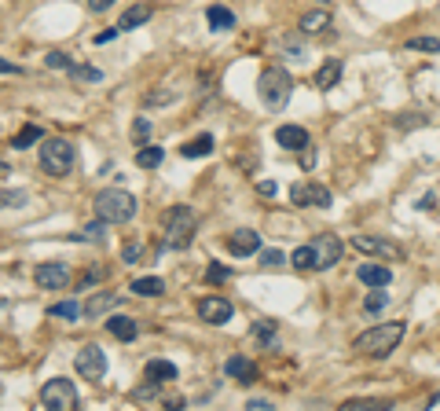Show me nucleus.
<instances>
[{"mask_svg": "<svg viewBox=\"0 0 440 411\" xmlns=\"http://www.w3.org/2000/svg\"><path fill=\"white\" fill-rule=\"evenodd\" d=\"M407 334V323L404 319H392V323H378V327H367L356 341H352V349L360 356H370V360H385L396 345L404 341Z\"/></svg>", "mask_w": 440, "mask_h": 411, "instance_id": "f257e3e1", "label": "nucleus"}, {"mask_svg": "<svg viewBox=\"0 0 440 411\" xmlns=\"http://www.w3.org/2000/svg\"><path fill=\"white\" fill-rule=\"evenodd\" d=\"M198 217L191 206H169L162 213V246L165 250H187L194 243Z\"/></svg>", "mask_w": 440, "mask_h": 411, "instance_id": "f03ea898", "label": "nucleus"}, {"mask_svg": "<svg viewBox=\"0 0 440 411\" xmlns=\"http://www.w3.org/2000/svg\"><path fill=\"white\" fill-rule=\"evenodd\" d=\"M136 194L125 191V187H103L96 194V217L106 221V224H128L132 217H136Z\"/></svg>", "mask_w": 440, "mask_h": 411, "instance_id": "7ed1b4c3", "label": "nucleus"}, {"mask_svg": "<svg viewBox=\"0 0 440 411\" xmlns=\"http://www.w3.org/2000/svg\"><path fill=\"white\" fill-rule=\"evenodd\" d=\"M257 96H260V103L268 106V111H282V106L290 103V96H294V77H290V70H282V67H264L260 77H257Z\"/></svg>", "mask_w": 440, "mask_h": 411, "instance_id": "20e7f679", "label": "nucleus"}, {"mask_svg": "<svg viewBox=\"0 0 440 411\" xmlns=\"http://www.w3.org/2000/svg\"><path fill=\"white\" fill-rule=\"evenodd\" d=\"M77 165V147L62 136H52V140H40V169L48 177H70Z\"/></svg>", "mask_w": 440, "mask_h": 411, "instance_id": "39448f33", "label": "nucleus"}, {"mask_svg": "<svg viewBox=\"0 0 440 411\" xmlns=\"http://www.w3.org/2000/svg\"><path fill=\"white\" fill-rule=\"evenodd\" d=\"M352 246L367 257H374V261H404L407 257V250L396 239H385V235H352Z\"/></svg>", "mask_w": 440, "mask_h": 411, "instance_id": "423d86ee", "label": "nucleus"}, {"mask_svg": "<svg viewBox=\"0 0 440 411\" xmlns=\"http://www.w3.org/2000/svg\"><path fill=\"white\" fill-rule=\"evenodd\" d=\"M40 404L48 411H74L81 404V393L74 389L70 378H52V382H44V389H40Z\"/></svg>", "mask_w": 440, "mask_h": 411, "instance_id": "0eeeda50", "label": "nucleus"}, {"mask_svg": "<svg viewBox=\"0 0 440 411\" xmlns=\"http://www.w3.org/2000/svg\"><path fill=\"white\" fill-rule=\"evenodd\" d=\"M308 246H312V272L334 268L341 261V253H345V243L338 239V235H330V231H319Z\"/></svg>", "mask_w": 440, "mask_h": 411, "instance_id": "6e6552de", "label": "nucleus"}, {"mask_svg": "<svg viewBox=\"0 0 440 411\" xmlns=\"http://www.w3.org/2000/svg\"><path fill=\"white\" fill-rule=\"evenodd\" d=\"M74 367H77V375H81V378L96 382V385L106 378V356H103L99 345H84V349H77Z\"/></svg>", "mask_w": 440, "mask_h": 411, "instance_id": "1a4fd4ad", "label": "nucleus"}, {"mask_svg": "<svg viewBox=\"0 0 440 411\" xmlns=\"http://www.w3.org/2000/svg\"><path fill=\"white\" fill-rule=\"evenodd\" d=\"M231 316H235V305H231L228 297H220V294H209V297L198 301V319L213 323V327H224V323H231Z\"/></svg>", "mask_w": 440, "mask_h": 411, "instance_id": "9d476101", "label": "nucleus"}, {"mask_svg": "<svg viewBox=\"0 0 440 411\" xmlns=\"http://www.w3.org/2000/svg\"><path fill=\"white\" fill-rule=\"evenodd\" d=\"M290 202H294V206H316V209H326L334 199H330V191H326L323 184H316V180H301V184L290 187Z\"/></svg>", "mask_w": 440, "mask_h": 411, "instance_id": "9b49d317", "label": "nucleus"}, {"mask_svg": "<svg viewBox=\"0 0 440 411\" xmlns=\"http://www.w3.org/2000/svg\"><path fill=\"white\" fill-rule=\"evenodd\" d=\"M33 279H37V287H40V290H62L66 283H70V265H62V261L37 265Z\"/></svg>", "mask_w": 440, "mask_h": 411, "instance_id": "f8f14e48", "label": "nucleus"}, {"mask_svg": "<svg viewBox=\"0 0 440 411\" xmlns=\"http://www.w3.org/2000/svg\"><path fill=\"white\" fill-rule=\"evenodd\" d=\"M228 250H231L235 257H253V253H260V231H253V228L231 231V235H228Z\"/></svg>", "mask_w": 440, "mask_h": 411, "instance_id": "ddd939ff", "label": "nucleus"}, {"mask_svg": "<svg viewBox=\"0 0 440 411\" xmlns=\"http://www.w3.org/2000/svg\"><path fill=\"white\" fill-rule=\"evenodd\" d=\"M356 279H360V283H363L367 290H370V287H389V283H392V268L378 265V261L370 257L367 265H360V268H356Z\"/></svg>", "mask_w": 440, "mask_h": 411, "instance_id": "4468645a", "label": "nucleus"}, {"mask_svg": "<svg viewBox=\"0 0 440 411\" xmlns=\"http://www.w3.org/2000/svg\"><path fill=\"white\" fill-rule=\"evenodd\" d=\"M224 375L235 378V382H242V385H250V382H257V363H253L250 356L235 353V356H228V363H224Z\"/></svg>", "mask_w": 440, "mask_h": 411, "instance_id": "2eb2a0df", "label": "nucleus"}, {"mask_svg": "<svg viewBox=\"0 0 440 411\" xmlns=\"http://www.w3.org/2000/svg\"><path fill=\"white\" fill-rule=\"evenodd\" d=\"M176 363L172 360H162V356H154V360H147V367H143V378L147 382H154V385H169V382H176Z\"/></svg>", "mask_w": 440, "mask_h": 411, "instance_id": "dca6fc26", "label": "nucleus"}, {"mask_svg": "<svg viewBox=\"0 0 440 411\" xmlns=\"http://www.w3.org/2000/svg\"><path fill=\"white\" fill-rule=\"evenodd\" d=\"M275 143H279L282 150H304L312 140H308V133H304L301 125H279V128H275Z\"/></svg>", "mask_w": 440, "mask_h": 411, "instance_id": "f3484780", "label": "nucleus"}, {"mask_svg": "<svg viewBox=\"0 0 440 411\" xmlns=\"http://www.w3.org/2000/svg\"><path fill=\"white\" fill-rule=\"evenodd\" d=\"M341 74H345V62H341V59H326L323 67L316 70V89H319V92H330V89L341 81Z\"/></svg>", "mask_w": 440, "mask_h": 411, "instance_id": "a211bd4d", "label": "nucleus"}, {"mask_svg": "<svg viewBox=\"0 0 440 411\" xmlns=\"http://www.w3.org/2000/svg\"><path fill=\"white\" fill-rule=\"evenodd\" d=\"M206 23H209V30H216V33H228V30H235V11L224 8V4H209V8H206Z\"/></svg>", "mask_w": 440, "mask_h": 411, "instance_id": "6ab92c4d", "label": "nucleus"}, {"mask_svg": "<svg viewBox=\"0 0 440 411\" xmlns=\"http://www.w3.org/2000/svg\"><path fill=\"white\" fill-rule=\"evenodd\" d=\"M106 331L114 334L118 341H132V338L140 334V327H136V319H132V316H110L106 319Z\"/></svg>", "mask_w": 440, "mask_h": 411, "instance_id": "aec40b11", "label": "nucleus"}, {"mask_svg": "<svg viewBox=\"0 0 440 411\" xmlns=\"http://www.w3.org/2000/svg\"><path fill=\"white\" fill-rule=\"evenodd\" d=\"M250 338L260 345V349H275V345H279V334H275V323L272 319H257L253 327H250Z\"/></svg>", "mask_w": 440, "mask_h": 411, "instance_id": "412c9836", "label": "nucleus"}, {"mask_svg": "<svg viewBox=\"0 0 440 411\" xmlns=\"http://www.w3.org/2000/svg\"><path fill=\"white\" fill-rule=\"evenodd\" d=\"M326 26H330V11H326V8L308 11V15L301 18V33H304V37H319Z\"/></svg>", "mask_w": 440, "mask_h": 411, "instance_id": "4be33fe9", "label": "nucleus"}, {"mask_svg": "<svg viewBox=\"0 0 440 411\" xmlns=\"http://www.w3.org/2000/svg\"><path fill=\"white\" fill-rule=\"evenodd\" d=\"M114 305H118V294H110V290L92 294V297H88V305H84V316H88V319H96V316H103L106 309H114Z\"/></svg>", "mask_w": 440, "mask_h": 411, "instance_id": "5701e85b", "label": "nucleus"}, {"mask_svg": "<svg viewBox=\"0 0 440 411\" xmlns=\"http://www.w3.org/2000/svg\"><path fill=\"white\" fill-rule=\"evenodd\" d=\"M180 155H184V158H206V155H213V136L202 133V136L187 140V143L180 147Z\"/></svg>", "mask_w": 440, "mask_h": 411, "instance_id": "b1692460", "label": "nucleus"}, {"mask_svg": "<svg viewBox=\"0 0 440 411\" xmlns=\"http://www.w3.org/2000/svg\"><path fill=\"white\" fill-rule=\"evenodd\" d=\"M162 162H165V150L154 147V143H143V147L136 150V165H140V169H158Z\"/></svg>", "mask_w": 440, "mask_h": 411, "instance_id": "393cba45", "label": "nucleus"}, {"mask_svg": "<svg viewBox=\"0 0 440 411\" xmlns=\"http://www.w3.org/2000/svg\"><path fill=\"white\" fill-rule=\"evenodd\" d=\"M132 294H140V297H158L162 290H165V283L158 275H143V279H132V287H128Z\"/></svg>", "mask_w": 440, "mask_h": 411, "instance_id": "a878e982", "label": "nucleus"}, {"mask_svg": "<svg viewBox=\"0 0 440 411\" xmlns=\"http://www.w3.org/2000/svg\"><path fill=\"white\" fill-rule=\"evenodd\" d=\"M150 15H154V8H150V4H136V8H128V11L121 15V23H118V26H121V30H136V26H143V23H147Z\"/></svg>", "mask_w": 440, "mask_h": 411, "instance_id": "bb28decb", "label": "nucleus"}, {"mask_svg": "<svg viewBox=\"0 0 440 411\" xmlns=\"http://www.w3.org/2000/svg\"><path fill=\"white\" fill-rule=\"evenodd\" d=\"M37 140H44V133H40V125L30 121V125H22V128H18V136L11 140V147H15V150H26V147H33Z\"/></svg>", "mask_w": 440, "mask_h": 411, "instance_id": "cd10ccee", "label": "nucleus"}, {"mask_svg": "<svg viewBox=\"0 0 440 411\" xmlns=\"http://www.w3.org/2000/svg\"><path fill=\"white\" fill-rule=\"evenodd\" d=\"M70 239H84V243H106V221H92V224H84L81 235H70Z\"/></svg>", "mask_w": 440, "mask_h": 411, "instance_id": "c85d7f7f", "label": "nucleus"}, {"mask_svg": "<svg viewBox=\"0 0 440 411\" xmlns=\"http://www.w3.org/2000/svg\"><path fill=\"white\" fill-rule=\"evenodd\" d=\"M84 312V305H77V301H55V305H48V316L55 319H77Z\"/></svg>", "mask_w": 440, "mask_h": 411, "instance_id": "c756f323", "label": "nucleus"}, {"mask_svg": "<svg viewBox=\"0 0 440 411\" xmlns=\"http://www.w3.org/2000/svg\"><path fill=\"white\" fill-rule=\"evenodd\" d=\"M385 305H389V294H385V287H370V294L363 297V312H370V316H374V312H382Z\"/></svg>", "mask_w": 440, "mask_h": 411, "instance_id": "7c9ffc66", "label": "nucleus"}, {"mask_svg": "<svg viewBox=\"0 0 440 411\" xmlns=\"http://www.w3.org/2000/svg\"><path fill=\"white\" fill-rule=\"evenodd\" d=\"M66 74H70L74 81H84V84H96V81H103V70H96V67H81V62H74V67L66 70Z\"/></svg>", "mask_w": 440, "mask_h": 411, "instance_id": "2f4dec72", "label": "nucleus"}, {"mask_svg": "<svg viewBox=\"0 0 440 411\" xmlns=\"http://www.w3.org/2000/svg\"><path fill=\"white\" fill-rule=\"evenodd\" d=\"M290 265H294L297 272H312V246H297V250L290 253Z\"/></svg>", "mask_w": 440, "mask_h": 411, "instance_id": "473e14b6", "label": "nucleus"}, {"mask_svg": "<svg viewBox=\"0 0 440 411\" xmlns=\"http://www.w3.org/2000/svg\"><path fill=\"white\" fill-rule=\"evenodd\" d=\"M228 279H231V268L228 265H220V261H213L209 268H206V283H228Z\"/></svg>", "mask_w": 440, "mask_h": 411, "instance_id": "72a5a7b5", "label": "nucleus"}, {"mask_svg": "<svg viewBox=\"0 0 440 411\" xmlns=\"http://www.w3.org/2000/svg\"><path fill=\"white\" fill-rule=\"evenodd\" d=\"M345 411H389L385 400H345Z\"/></svg>", "mask_w": 440, "mask_h": 411, "instance_id": "f704fd0d", "label": "nucleus"}, {"mask_svg": "<svg viewBox=\"0 0 440 411\" xmlns=\"http://www.w3.org/2000/svg\"><path fill=\"white\" fill-rule=\"evenodd\" d=\"M44 67H52V70H70L74 59L66 55V52H48V55H44Z\"/></svg>", "mask_w": 440, "mask_h": 411, "instance_id": "c9c22d12", "label": "nucleus"}, {"mask_svg": "<svg viewBox=\"0 0 440 411\" xmlns=\"http://www.w3.org/2000/svg\"><path fill=\"white\" fill-rule=\"evenodd\" d=\"M286 261H290V257H286L282 250H260V268H279Z\"/></svg>", "mask_w": 440, "mask_h": 411, "instance_id": "e433bc0d", "label": "nucleus"}, {"mask_svg": "<svg viewBox=\"0 0 440 411\" xmlns=\"http://www.w3.org/2000/svg\"><path fill=\"white\" fill-rule=\"evenodd\" d=\"M18 209V206H26V191H0V209Z\"/></svg>", "mask_w": 440, "mask_h": 411, "instance_id": "4c0bfd02", "label": "nucleus"}, {"mask_svg": "<svg viewBox=\"0 0 440 411\" xmlns=\"http://www.w3.org/2000/svg\"><path fill=\"white\" fill-rule=\"evenodd\" d=\"M407 48H414V52H440V40L436 37H411Z\"/></svg>", "mask_w": 440, "mask_h": 411, "instance_id": "58836bf2", "label": "nucleus"}, {"mask_svg": "<svg viewBox=\"0 0 440 411\" xmlns=\"http://www.w3.org/2000/svg\"><path fill=\"white\" fill-rule=\"evenodd\" d=\"M140 257H143V246H140L136 239H128V243L121 246V261H125V265H136Z\"/></svg>", "mask_w": 440, "mask_h": 411, "instance_id": "ea45409f", "label": "nucleus"}, {"mask_svg": "<svg viewBox=\"0 0 440 411\" xmlns=\"http://www.w3.org/2000/svg\"><path fill=\"white\" fill-rule=\"evenodd\" d=\"M132 136H136V143H147V136H150V121H147V118H136V121H132Z\"/></svg>", "mask_w": 440, "mask_h": 411, "instance_id": "a19ab883", "label": "nucleus"}, {"mask_svg": "<svg viewBox=\"0 0 440 411\" xmlns=\"http://www.w3.org/2000/svg\"><path fill=\"white\" fill-rule=\"evenodd\" d=\"M121 33V26H114V30H99L96 37H92V45H110V40H114Z\"/></svg>", "mask_w": 440, "mask_h": 411, "instance_id": "79ce46f5", "label": "nucleus"}, {"mask_svg": "<svg viewBox=\"0 0 440 411\" xmlns=\"http://www.w3.org/2000/svg\"><path fill=\"white\" fill-rule=\"evenodd\" d=\"M312 165H316V150H312V143H308V147L301 150V169L308 172V169H312Z\"/></svg>", "mask_w": 440, "mask_h": 411, "instance_id": "37998d69", "label": "nucleus"}, {"mask_svg": "<svg viewBox=\"0 0 440 411\" xmlns=\"http://www.w3.org/2000/svg\"><path fill=\"white\" fill-rule=\"evenodd\" d=\"M0 74H22V67H18V62H11V59H0Z\"/></svg>", "mask_w": 440, "mask_h": 411, "instance_id": "c03bdc74", "label": "nucleus"}, {"mask_svg": "<svg viewBox=\"0 0 440 411\" xmlns=\"http://www.w3.org/2000/svg\"><path fill=\"white\" fill-rule=\"evenodd\" d=\"M172 99H176L172 92H150L147 96V103H172Z\"/></svg>", "mask_w": 440, "mask_h": 411, "instance_id": "a18cd8bd", "label": "nucleus"}, {"mask_svg": "<svg viewBox=\"0 0 440 411\" xmlns=\"http://www.w3.org/2000/svg\"><path fill=\"white\" fill-rule=\"evenodd\" d=\"M246 407H253V411H272V400H260V397H253V400H246Z\"/></svg>", "mask_w": 440, "mask_h": 411, "instance_id": "49530a36", "label": "nucleus"}, {"mask_svg": "<svg viewBox=\"0 0 440 411\" xmlns=\"http://www.w3.org/2000/svg\"><path fill=\"white\" fill-rule=\"evenodd\" d=\"M114 8V0H88V11H106Z\"/></svg>", "mask_w": 440, "mask_h": 411, "instance_id": "de8ad7c7", "label": "nucleus"}, {"mask_svg": "<svg viewBox=\"0 0 440 411\" xmlns=\"http://www.w3.org/2000/svg\"><path fill=\"white\" fill-rule=\"evenodd\" d=\"M414 206H418V209H433V206H436V199H433V194H426V199H418Z\"/></svg>", "mask_w": 440, "mask_h": 411, "instance_id": "09e8293b", "label": "nucleus"}, {"mask_svg": "<svg viewBox=\"0 0 440 411\" xmlns=\"http://www.w3.org/2000/svg\"><path fill=\"white\" fill-rule=\"evenodd\" d=\"M257 191H260V194H275V184H272V180H260Z\"/></svg>", "mask_w": 440, "mask_h": 411, "instance_id": "8fccbe9b", "label": "nucleus"}, {"mask_svg": "<svg viewBox=\"0 0 440 411\" xmlns=\"http://www.w3.org/2000/svg\"><path fill=\"white\" fill-rule=\"evenodd\" d=\"M8 172H11V165H8V162H0V177H8Z\"/></svg>", "mask_w": 440, "mask_h": 411, "instance_id": "3c124183", "label": "nucleus"}, {"mask_svg": "<svg viewBox=\"0 0 440 411\" xmlns=\"http://www.w3.org/2000/svg\"><path fill=\"white\" fill-rule=\"evenodd\" d=\"M316 4H323V8H326V4H330V0H316Z\"/></svg>", "mask_w": 440, "mask_h": 411, "instance_id": "603ef678", "label": "nucleus"}]
</instances>
